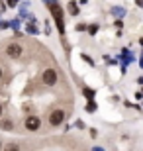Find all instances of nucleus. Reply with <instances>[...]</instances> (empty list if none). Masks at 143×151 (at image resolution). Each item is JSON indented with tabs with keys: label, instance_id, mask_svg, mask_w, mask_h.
<instances>
[{
	"label": "nucleus",
	"instance_id": "nucleus-15",
	"mask_svg": "<svg viewBox=\"0 0 143 151\" xmlns=\"http://www.w3.org/2000/svg\"><path fill=\"white\" fill-rule=\"evenodd\" d=\"M2 110H4V108H2V104H0V114H2Z\"/></svg>",
	"mask_w": 143,
	"mask_h": 151
},
{
	"label": "nucleus",
	"instance_id": "nucleus-8",
	"mask_svg": "<svg viewBox=\"0 0 143 151\" xmlns=\"http://www.w3.org/2000/svg\"><path fill=\"white\" fill-rule=\"evenodd\" d=\"M69 12H71L73 16H77V14H78V6L75 4V2H71V4H69Z\"/></svg>",
	"mask_w": 143,
	"mask_h": 151
},
{
	"label": "nucleus",
	"instance_id": "nucleus-6",
	"mask_svg": "<svg viewBox=\"0 0 143 151\" xmlns=\"http://www.w3.org/2000/svg\"><path fill=\"white\" fill-rule=\"evenodd\" d=\"M0 128L6 129V132H10V129L14 128V124H12V120H2V122H0Z\"/></svg>",
	"mask_w": 143,
	"mask_h": 151
},
{
	"label": "nucleus",
	"instance_id": "nucleus-4",
	"mask_svg": "<svg viewBox=\"0 0 143 151\" xmlns=\"http://www.w3.org/2000/svg\"><path fill=\"white\" fill-rule=\"evenodd\" d=\"M63 120H65V110H53V112L49 114V124L53 126V128H57V126H61L63 124Z\"/></svg>",
	"mask_w": 143,
	"mask_h": 151
},
{
	"label": "nucleus",
	"instance_id": "nucleus-5",
	"mask_svg": "<svg viewBox=\"0 0 143 151\" xmlns=\"http://www.w3.org/2000/svg\"><path fill=\"white\" fill-rule=\"evenodd\" d=\"M24 49H22V45L20 43H10L8 47H6V55L12 57V59H18V57H22Z\"/></svg>",
	"mask_w": 143,
	"mask_h": 151
},
{
	"label": "nucleus",
	"instance_id": "nucleus-14",
	"mask_svg": "<svg viewBox=\"0 0 143 151\" xmlns=\"http://www.w3.org/2000/svg\"><path fill=\"white\" fill-rule=\"evenodd\" d=\"M2 75H4V71H2V67H0V78H2Z\"/></svg>",
	"mask_w": 143,
	"mask_h": 151
},
{
	"label": "nucleus",
	"instance_id": "nucleus-16",
	"mask_svg": "<svg viewBox=\"0 0 143 151\" xmlns=\"http://www.w3.org/2000/svg\"><path fill=\"white\" fill-rule=\"evenodd\" d=\"M0 151H2V143H0Z\"/></svg>",
	"mask_w": 143,
	"mask_h": 151
},
{
	"label": "nucleus",
	"instance_id": "nucleus-3",
	"mask_svg": "<svg viewBox=\"0 0 143 151\" xmlns=\"http://www.w3.org/2000/svg\"><path fill=\"white\" fill-rule=\"evenodd\" d=\"M24 126H26L28 132H37V129L41 128V118L39 116H28L24 120Z\"/></svg>",
	"mask_w": 143,
	"mask_h": 151
},
{
	"label": "nucleus",
	"instance_id": "nucleus-2",
	"mask_svg": "<svg viewBox=\"0 0 143 151\" xmlns=\"http://www.w3.org/2000/svg\"><path fill=\"white\" fill-rule=\"evenodd\" d=\"M49 8H51V14L55 16V22H57V28H59V32L61 34H65V26H63V12H61V8H59V4H49Z\"/></svg>",
	"mask_w": 143,
	"mask_h": 151
},
{
	"label": "nucleus",
	"instance_id": "nucleus-12",
	"mask_svg": "<svg viewBox=\"0 0 143 151\" xmlns=\"http://www.w3.org/2000/svg\"><path fill=\"white\" fill-rule=\"evenodd\" d=\"M77 29H78V32H84V29H86V26H83V24H78V26H77Z\"/></svg>",
	"mask_w": 143,
	"mask_h": 151
},
{
	"label": "nucleus",
	"instance_id": "nucleus-10",
	"mask_svg": "<svg viewBox=\"0 0 143 151\" xmlns=\"http://www.w3.org/2000/svg\"><path fill=\"white\" fill-rule=\"evenodd\" d=\"M88 32H90V35H96V32H98V26H90V28H88Z\"/></svg>",
	"mask_w": 143,
	"mask_h": 151
},
{
	"label": "nucleus",
	"instance_id": "nucleus-13",
	"mask_svg": "<svg viewBox=\"0 0 143 151\" xmlns=\"http://www.w3.org/2000/svg\"><path fill=\"white\" fill-rule=\"evenodd\" d=\"M92 151H104V149H102V147H94Z\"/></svg>",
	"mask_w": 143,
	"mask_h": 151
},
{
	"label": "nucleus",
	"instance_id": "nucleus-7",
	"mask_svg": "<svg viewBox=\"0 0 143 151\" xmlns=\"http://www.w3.org/2000/svg\"><path fill=\"white\" fill-rule=\"evenodd\" d=\"M4 151H20V145H18V143H14V141H12V143H6V145H4Z\"/></svg>",
	"mask_w": 143,
	"mask_h": 151
},
{
	"label": "nucleus",
	"instance_id": "nucleus-1",
	"mask_svg": "<svg viewBox=\"0 0 143 151\" xmlns=\"http://www.w3.org/2000/svg\"><path fill=\"white\" fill-rule=\"evenodd\" d=\"M41 78H43V84H45V86H55V84H57V78H59V77H57V71H55V69H45V71H43V75H41Z\"/></svg>",
	"mask_w": 143,
	"mask_h": 151
},
{
	"label": "nucleus",
	"instance_id": "nucleus-11",
	"mask_svg": "<svg viewBox=\"0 0 143 151\" xmlns=\"http://www.w3.org/2000/svg\"><path fill=\"white\" fill-rule=\"evenodd\" d=\"M84 94H86L88 98H92V96H94V90H90V88H84Z\"/></svg>",
	"mask_w": 143,
	"mask_h": 151
},
{
	"label": "nucleus",
	"instance_id": "nucleus-9",
	"mask_svg": "<svg viewBox=\"0 0 143 151\" xmlns=\"http://www.w3.org/2000/svg\"><path fill=\"white\" fill-rule=\"evenodd\" d=\"M94 110H96V102L90 100V102L86 104V112H94Z\"/></svg>",
	"mask_w": 143,
	"mask_h": 151
}]
</instances>
